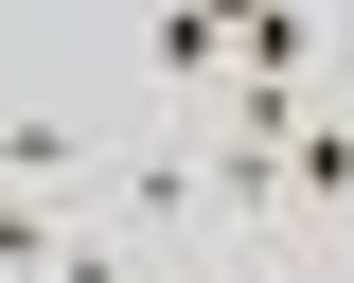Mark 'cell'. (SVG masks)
Masks as SVG:
<instances>
[{
    "label": "cell",
    "instance_id": "3957f363",
    "mask_svg": "<svg viewBox=\"0 0 354 283\" xmlns=\"http://www.w3.org/2000/svg\"><path fill=\"white\" fill-rule=\"evenodd\" d=\"M283 213H301V231H337V213H354V71L283 124Z\"/></svg>",
    "mask_w": 354,
    "mask_h": 283
},
{
    "label": "cell",
    "instance_id": "7a4b0ae2",
    "mask_svg": "<svg viewBox=\"0 0 354 283\" xmlns=\"http://www.w3.org/2000/svg\"><path fill=\"white\" fill-rule=\"evenodd\" d=\"M106 177V142L71 124V106H36V89H0V195H88Z\"/></svg>",
    "mask_w": 354,
    "mask_h": 283
},
{
    "label": "cell",
    "instance_id": "5b68a950",
    "mask_svg": "<svg viewBox=\"0 0 354 283\" xmlns=\"http://www.w3.org/2000/svg\"><path fill=\"white\" fill-rule=\"evenodd\" d=\"M53 213H71V195H0V283H36V266H53Z\"/></svg>",
    "mask_w": 354,
    "mask_h": 283
},
{
    "label": "cell",
    "instance_id": "6da1fadb",
    "mask_svg": "<svg viewBox=\"0 0 354 283\" xmlns=\"http://www.w3.org/2000/svg\"><path fill=\"white\" fill-rule=\"evenodd\" d=\"M142 89H160V124L230 89V0H142Z\"/></svg>",
    "mask_w": 354,
    "mask_h": 283
},
{
    "label": "cell",
    "instance_id": "277c9868",
    "mask_svg": "<svg viewBox=\"0 0 354 283\" xmlns=\"http://www.w3.org/2000/svg\"><path fill=\"white\" fill-rule=\"evenodd\" d=\"M36 283H160V248H142V231H106V213L71 195V213H53V266H36Z\"/></svg>",
    "mask_w": 354,
    "mask_h": 283
}]
</instances>
